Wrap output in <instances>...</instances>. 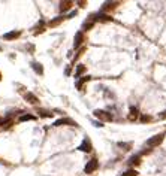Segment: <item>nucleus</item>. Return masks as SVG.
I'll use <instances>...</instances> for the list:
<instances>
[{"instance_id": "1", "label": "nucleus", "mask_w": 166, "mask_h": 176, "mask_svg": "<svg viewBox=\"0 0 166 176\" xmlns=\"http://www.w3.org/2000/svg\"><path fill=\"white\" fill-rule=\"evenodd\" d=\"M163 139H165V131L148 139V140H147V146H148V148H156V146H159V145L163 142Z\"/></svg>"}, {"instance_id": "2", "label": "nucleus", "mask_w": 166, "mask_h": 176, "mask_svg": "<svg viewBox=\"0 0 166 176\" xmlns=\"http://www.w3.org/2000/svg\"><path fill=\"white\" fill-rule=\"evenodd\" d=\"M97 167H99L97 160H96V158H91V160L85 164V167H84V172H85V173H93V172H96V170H97Z\"/></svg>"}, {"instance_id": "3", "label": "nucleus", "mask_w": 166, "mask_h": 176, "mask_svg": "<svg viewBox=\"0 0 166 176\" xmlns=\"http://www.w3.org/2000/svg\"><path fill=\"white\" fill-rule=\"evenodd\" d=\"M94 115L97 117L99 119H102V121H112V115L109 112H106V111H94Z\"/></svg>"}, {"instance_id": "4", "label": "nucleus", "mask_w": 166, "mask_h": 176, "mask_svg": "<svg viewBox=\"0 0 166 176\" xmlns=\"http://www.w3.org/2000/svg\"><path fill=\"white\" fill-rule=\"evenodd\" d=\"M78 149H80V151H82V152H91L93 146H91L90 139H84V140H82V143L78 146Z\"/></svg>"}, {"instance_id": "5", "label": "nucleus", "mask_w": 166, "mask_h": 176, "mask_svg": "<svg viewBox=\"0 0 166 176\" xmlns=\"http://www.w3.org/2000/svg\"><path fill=\"white\" fill-rule=\"evenodd\" d=\"M54 126H57V127L58 126H76V122L71 118H60L54 122Z\"/></svg>"}, {"instance_id": "6", "label": "nucleus", "mask_w": 166, "mask_h": 176, "mask_svg": "<svg viewBox=\"0 0 166 176\" xmlns=\"http://www.w3.org/2000/svg\"><path fill=\"white\" fill-rule=\"evenodd\" d=\"M84 33L82 31H78L76 34H75V39H73V46L75 48H80L81 45H82V42H84Z\"/></svg>"}, {"instance_id": "7", "label": "nucleus", "mask_w": 166, "mask_h": 176, "mask_svg": "<svg viewBox=\"0 0 166 176\" xmlns=\"http://www.w3.org/2000/svg\"><path fill=\"white\" fill-rule=\"evenodd\" d=\"M138 117H139V111H138V108L132 106V108H130V113H129V121H136Z\"/></svg>"}, {"instance_id": "8", "label": "nucleus", "mask_w": 166, "mask_h": 176, "mask_svg": "<svg viewBox=\"0 0 166 176\" xmlns=\"http://www.w3.org/2000/svg\"><path fill=\"white\" fill-rule=\"evenodd\" d=\"M20 31H9V33H6V34H3V39L5 40H14V39H16V38H20Z\"/></svg>"}, {"instance_id": "9", "label": "nucleus", "mask_w": 166, "mask_h": 176, "mask_svg": "<svg viewBox=\"0 0 166 176\" xmlns=\"http://www.w3.org/2000/svg\"><path fill=\"white\" fill-rule=\"evenodd\" d=\"M24 99L27 100L29 103H32V104H36V103H38V97H36V96H34L33 93H25Z\"/></svg>"}, {"instance_id": "10", "label": "nucleus", "mask_w": 166, "mask_h": 176, "mask_svg": "<svg viewBox=\"0 0 166 176\" xmlns=\"http://www.w3.org/2000/svg\"><path fill=\"white\" fill-rule=\"evenodd\" d=\"M32 67H33V70H34L38 75H43V67H42L40 63H38V61H33V63H32Z\"/></svg>"}, {"instance_id": "11", "label": "nucleus", "mask_w": 166, "mask_h": 176, "mask_svg": "<svg viewBox=\"0 0 166 176\" xmlns=\"http://www.w3.org/2000/svg\"><path fill=\"white\" fill-rule=\"evenodd\" d=\"M72 5H73V2H69V0H66V2H62L60 3V11L62 12H66V11H69L72 8Z\"/></svg>"}, {"instance_id": "12", "label": "nucleus", "mask_w": 166, "mask_h": 176, "mask_svg": "<svg viewBox=\"0 0 166 176\" xmlns=\"http://www.w3.org/2000/svg\"><path fill=\"white\" fill-rule=\"evenodd\" d=\"M117 5H120V3H118V2H106V3H103V6H102V11L112 9V8H115Z\"/></svg>"}, {"instance_id": "13", "label": "nucleus", "mask_w": 166, "mask_h": 176, "mask_svg": "<svg viewBox=\"0 0 166 176\" xmlns=\"http://www.w3.org/2000/svg\"><path fill=\"white\" fill-rule=\"evenodd\" d=\"M36 119V117H33V115H30V113H25V115H21L20 117V122H25V121H34Z\"/></svg>"}, {"instance_id": "14", "label": "nucleus", "mask_w": 166, "mask_h": 176, "mask_svg": "<svg viewBox=\"0 0 166 176\" xmlns=\"http://www.w3.org/2000/svg\"><path fill=\"white\" fill-rule=\"evenodd\" d=\"M84 72H85V66L78 64V66H76V70H75V78H80Z\"/></svg>"}, {"instance_id": "15", "label": "nucleus", "mask_w": 166, "mask_h": 176, "mask_svg": "<svg viewBox=\"0 0 166 176\" xmlns=\"http://www.w3.org/2000/svg\"><path fill=\"white\" fill-rule=\"evenodd\" d=\"M43 30H45V23L43 21H40L36 27H34V34H39V33H42Z\"/></svg>"}, {"instance_id": "16", "label": "nucleus", "mask_w": 166, "mask_h": 176, "mask_svg": "<svg viewBox=\"0 0 166 176\" xmlns=\"http://www.w3.org/2000/svg\"><path fill=\"white\" fill-rule=\"evenodd\" d=\"M129 163L132 164V166H138L139 163H141V155H133V157L129 160Z\"/></svg>"}, {"instance_id": "17", "label": "nucleus", "mask_w": 166, "mask_h": 176, "mask_svg": "<svg viewBox=\"0 0 166 176\" xmlns=\"http://www.w3.org/2000/svg\"><path fill=\"white\" fill-rule=\"evenodd\" d=\"M62 21H63V16H57V18H54L52 21H49L48 25H49V27H56V25H58Z\"/></svg>"}, {"instance_id": "18", "label": "nucleus", "mask_w": 166, "mask_h": 176, "mask_svg": "<svg viewBox=\"0 0 166 176\" xmlns=\"http://www.w3.org/2000/svg\"><path fill=\"white\" fill-rule=\"evenodd\" d=\"M88 79H90V76H85V78H82V79H78V81H76V88H78V90H82V85H84V82H87V81H88Z\"/></svg>"}, {"instance_id": "19", "label": "nucleus", "mask_w": 166, "mask_h": 176, "mask_svg": "<svg viewBox=\"0 0 166 176\" xmlns=\"http://www.w3.org/2000/svg\"><path fill=\"white\" fill-rule=\"evenodd\" d=\"M38 112H39V115L43 117V118H51V117H52V112H48V111H45V109H39Z\"/></svg>"}, {"instance_id": "20", "label": "nucleus", "mask_w": 166, "mask_h": 176, "mask_svg": "<svg viewBox=\"0 0 166 176\" xmlns=\"http://www.w3.org/2000/svg\"><path fill=\"white\" fill-rule=\"evenodd\" d=\"M93 25H94V21H91V20H90V21H85V23L82 24V30H84V31H85V30H90Z\"/></svg>"}, {"instance_id": "21", "label": "nucleus", "mask_w": 166, "mask_h": 176, "mask_svg": "<svg viewBox=\"0 0 166 176\" xmlns=\"http://www.w3.org/2000/svg\"><path fill=\"white\" fill-rule=\"evenodd\" d=\"M118 146H120L121 149H126V151H127V149L132 148V143H130V142H120Z\"/></svg>"}, {"instance_id": "22", "label": "nucleus", "mask_w": 166, "mask_h": 176, "mask_svg": "<svg viewBox=\"0 0 166 176\" xmlns=\"http://www.w3.org/2000/svg\"><path fill=\"white\" fill-rule=\"evenodd\" d=\"M123 176H138V172H136V170H133V169H129L127 172H124V173H123Z\"/></svg>"}, {"instance_id": "23", "label": "nucleus", "mask_w": 166, "mask_h": 176, "mask_svg": "<svg viewBox=\"0 0 166 176\" xmlns=\"http://www.w3.org/2000/svg\"><path fill=\"white\" fill-rule=\"evenodd\" d=\"M151 119H153V118H151L150 115H142V117H141V122H150Z\"/></svg>"}, {"instance_id": "24", "label": "nucleus", "mask_w": 166, "mask_h": 176, "mask_svg": "<svg viewBox=\"0 0 166 176\" xmlns=\"http://www.w3.org/2000/svg\"><path fill=\"white\" fill-rule=\"evenodd\" d=\"M76 15V11H72L71 14H69V16H67V18H72V16H75Z\"/></svg>"}, {"instance_id": "25", "label": "nucleus", "mask_w": 166, "mask_h": 176, "mask_svg": "<svg viewBox=\"0 0 166 176\" xmlns=\"http://www.w3.org/2000/svg\"><path fill=\"white\" fill-rule=\"evenodd\" d=\"M0 79H2V76H0Z\"/></svg>"}]
</instances>
